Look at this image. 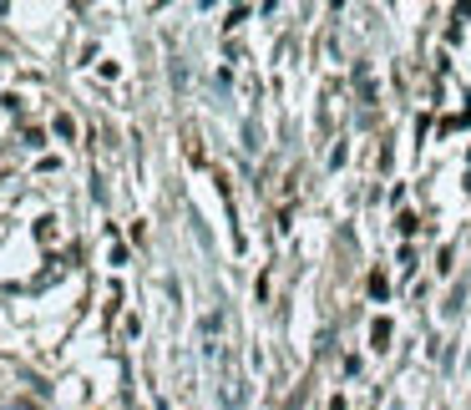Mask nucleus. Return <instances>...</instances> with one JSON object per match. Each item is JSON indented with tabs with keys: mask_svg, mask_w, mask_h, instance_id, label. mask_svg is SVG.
<instances>
[]
</instances>
